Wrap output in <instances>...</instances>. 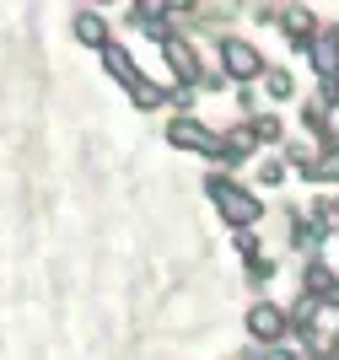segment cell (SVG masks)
<instances>
[{
	"mask_svg": "<svg viewBox=\"0 0 339 360\" xmlns=\"http://www.w3.org/2000/svg\"><path fill=\"white\" fill-rule=\"evenodd\" d=\"M205 194H210V205L226 215V226H237V231H248V226L264 215V199L248 194L237 178H221V172H210V178H205Z\"/></svg>",
	"mask_w": 339,
	"mask_h": 360,
	"instance_id": "cell-1",
	"label": "cell"
},
{
	"mask_svg": "<svg viewBox=\"0 0 339 360\" xmlns=\"http://www.w3.org/2000/svg\"><path fill=\"white\" fill-rule=\"evenodd\" d=\"M167 140H173L178 150H194V156L221 162V135H216V129H205L199 119H173V124H167Z\"/></svg>",
	"mask_w": 339,
	"mask_h": 360,
	"instance_id": "cell-2",
	"label": "cell"
},
{
	"mask_svg": "<svg viewBox=\"0 0 339 360\" xmlns=\"http://www.w3.org/2000/svg\"><path fill=\"white\" fill-rule=\"evenodd\" d=\"M221 65L232 81H253V75H264V54L248 44V38H221Z\"/></svg>",
	"mask_w": 339,
	"mask_h": 360,
	"instance_id": "cell-3",
	"label": "cell"
},
{
	"mask_svg": "<svg viewBox=\"0 0 339 360\" xmlns=\"http://www.w3.org/2000/svg\"><path fill=\"white\" fill-rule=\"evenodd\" d=\"M248 333L259 339V345H281L285 333H291V317H285L275 301H259V307L248 312Z\"/></svg>",
	"mask_w": 339,
	"mask_h": 360,
	"instance_id": "cell-4",
	"label": "cell"
},
{
	"mask_svg": "<svg viewBox=\"0 0 339 360\" xmlns=\"http://www.w3.org/2000/svg\"><path fill=\"white\" fill-rule=\"evenodd\" d=\"M162 60L173 65V75L183 81V86H194V81L205 75V70H199V54H194L189 38H178V32H167V38H162Z\"/></svg>",
	"mask_w": 339,
	"mask_h": 360,
	"instance_id": "cell-5",
	"label": "cell"
},
{
	"mask_svg": "<svg viewBox=\"0 0 339 360\" xmlns=\"http://www.w3.org/2000/svg\"><path fill=\"white\" fill-rule=\"evenodd\" d=\"M307 54H312V65H318V75H339V27H318L312 32V44H307Z\"/></svg>",
	"mask_w": 339,
	"mask_h": 360,
	"instance_id": "cell-6",
	"label": "cell"
},
{
	"mask_svg": "<svg viewBox=\"0 0 339 360\" xmlns=\"http://www.w3.org/2000/svg\"><path fill=\"white\" fill-rule=\"evenodd\" d=\"M75 38L103 54V49L113 44V38H108V16H103V11H75Z\"/></svg>",
	"mask_w": 339,
	"mask_h": 360,
	"instance_id": "cell-7",
	"label": "cell"
},
{
	"mask_svg": "<svg viewBox=\"0 0 339 360\" xmlns=\"http://www.w3.org/2000/svg\"><path fill=\"white\" fill-rule=\"evenodd\" d=\"M103 65H108V75H113L118 86H130L135 75H140V70H135V54H130L124 44H108V49H103Z\"/></svg>",
	"mask_w": 339,
	"mask_h": 360,
	"instance_id": "cell-8",
	"label": "cell"
},
{
	"mask_svg": "<svg viewBox=\"0 0 339 360\" xmlns=\"http://www.w3.org/2000/svg\"><path fill=\"white\" fill-rule=\"evenodd\" d=\"M302 178H312V183H339V146H323V156H312V162L302 167Z\"/></svg>",
	"mask_w": 339,
	"mask_h": 360,
	"instance_id": "cell-9",
	"label": "cell"
},
{
	"mask_svg": "<svg viewBox=\"0 0 339 360\" xmlns=\"http://www.w3.org/2000/svg\"><path fill=\"white\" fill-rule=\"evenodd\" d=\"M124 91H130L135 108H162V103H167V86H156V81H146V75H135Z\"/></svg>",
	"mask_w": 339,
	"mask_h": 360,
	"instance_id": "cell-10",
	"label": "cell"
},
{
	"mask_svg": "<svg viewBox=\"0 0 339 360\" xmlns=\"http://www.w3.org/2000/svg\"><path fill=\"white\" fill-rule=\"evenodd\" d=\"M285 16V38H291L296 49H307L312 44V27H318V22H312V11H281Z\"/></svg>",
	"mask_w": 339,
	"mask_h": 360,
	"instance_id": "cell-11",
	"label": "cell"
},
{
	"mask_svg": "<svg viewBox=\"0 0 339 360\" xmlns=\"http://www.w3.org/2000/svg\"><path fill=\"white\" fill-rule=\"evenodd\" d=\"M264 86H269V97H275V103H281V97H291V70H264Z\"/></svg>",
	"mask_w": 339,
	"mask_h": 360,
	"instance_id": "cell-12",
	"label": "cell"
},
{
	"mask_svg": "<svg viewBox=\"0 0 339 360\" xmlns=\"http://www.w3.org/2000/svg\"><path fill=\"white\" fill-rule=\"evenodd\" d=\"M248 129H253V140H281V119H269V113H264V119H253Z\"/></svg>",
	"mask_w": 339,
	"mask_h": 360,
	"instance_id": "cell-13",
	"label": "cell"
},
{
	"mask_svg": "<svg viewBox=\"0 0 339 360\" xmlns=\"http://www.w3.org/2000/svg\"><path fill=\"white\" fill-rule=\"evenodd\" d=\"M269 274H275V264H269V258H248V280H253V285H264Z\"/></svg>",
	"mask_w": 339,
	"mask_h": 360,
	"instance_id": "cell-14",
	"label": "cell"
},
{
	"mask_svg": "<svg viewBox=\"0 0 339 360\" xmlns=\"http://www.w3.org/2000/svg\"><path fill=\"white\" fill-rule=\"evenodd\" d=\"M259 178H264V183H281L285 178V162H264V167H259Z\"/></svg>",
	"mask_w": 339,
	"mask_h": 360,
	"instance_id": "cell-15",
	"label": "cell"
},
{
	"mask_svg": "<svg viewBox=\"0 0 339 360\" xmlns=\"http://www.w3.org/2000/svg\"><path fill=\"white\" fill-rule=\"evenodd\" d=\"M312 360H339V355H312Z\"/></svg>",
	"mask_w": 339,
	"mask_h": 360,
	"instance_id": "cell-16",
	"label": "cell"
},
{
	"mask_svg": "<svg viewBox=\"0 0 339 360\" xmlns=\"http://www.w3.org/2000/svg\"><path fill=\"white\" fill-rule=\"evenodd\" d=\"M334 355H339V345H334Z\"/></svg>",
	"mask_w": 339,
	"mask_h": 360,
	"instance_id": "cell-17",
	"label": "cell"
}]
</instances>
